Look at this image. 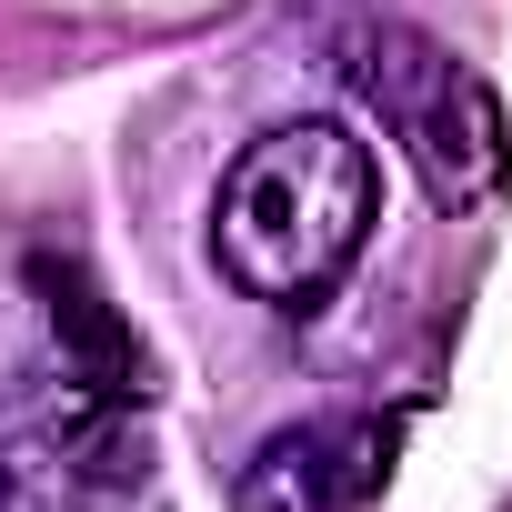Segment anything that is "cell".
<instances>
[{"label": "cell", "instance_id": "obj_1", "mask_svg": "<svg viewBox=\"0 0 512 512\" xmlns=\"http://www.w3.org/2000/svg\"><path fill=\"white\" fill-rule=\"evenodd\" d=\"M382 221L372 141L342 121H282L262 131L211 191V262L262 312H322L362 241Z\"/></svg>", "mask_w": 512, "mask_h": 512}, {"label": "cell", "instance_id": "obj_2", "mask_svg": "<svg viewBox=\"0 0 512 512\" xmlns=\"http://www.w3.org/2000/svg\"><path fill=\"white\" fill-rule=\"evenodd\" d=\"M352 91L372 101L382 141L422 171V191H432L442 211H482V201L502 191L512 131H502L492 81H482L452 41H432V31H412V21H382V31L352 41Z\"/></svg>", "mask_w": 512, "mask_h": 512}, {"label": "cell", "instance_id": "obj_3", "mask_svg": "<svg viewBox=\"0 0 512 512\" xmlns=\"http://www.w3.org/2000/svg\"><path fill=\"white\" fill-rule=\"evenodd\" d=\"M0 462H11V482L31 492H61L81 512L101 502H131L141 472H151V432H141V402L51 362L11 392V412H0Z\"/></svg>", "mask_w": 512, "mask_h": 512}, {"label": "cell", "instance_id": "obj_4", "mask_svg": "<svg viewBox=\"0 0 512 512\" xmlns=\"http://www.w3.org/2000/svg\"><path fill=\"white\" fill-rule=\"evenodd\" d=\"M392 452H402V432L372 422V412L282 422L231 472V512H372L382 482H392Z\"/></svg>", "mask_w": 512, "mask_h": 512}, {"label": "cell", "instance_id": "obj_5", "mask_svg": "<svg viewBox=\"0 0 512 512\" xmlns=\"http://www.w3.org/2000/svg\"><path fill=\"white\" fill-rule=\"evenodd\" d=\"M31 282H41V302H51V342H61V362L71 372H91V382H111V392H151V362H141V342H131V322L111 312V292L81 272V262H31Z\"/></svg>", "mask_w": 512, "mask_h": 512}, {"label": "cell", "instance_id": "obj_6", "mask_svg": "<svg viewBox=\"0 0 512 512\" xmlns=\"http://www.w3.org/2000/svg\"><path fill=\"white\" fill-rule=\"evenodd\" d=\"M0 502H11V462H0Z\"/></svg>", "mask_w": 512, "mask_h": 512}]
</instances>
